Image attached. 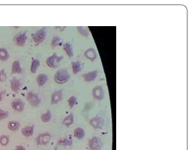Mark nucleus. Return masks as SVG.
<instances>
[{
	"label": "nucleus",
	"instance_id": "nucleus-1",
	"mask_svg": "<svg viewBox=\"0 0 191 150\" xmlns=\"http://www.w3.org/2000/svg\"><path fill=\"white\" fill-rule=\"evenodd\" d=\"M70 79V73L66 68H60L55 74V82L57 84H65Z\"/></svg>",
	"mask_w": 191,
	"mask_h": 150
},
{
	"label": "nucleus",
	"instance_id": "nucleus-2",
	"mask_svg": "<svg viewBox=\"0 0 191 150\" xmlns=\"http://www.w3.org/2000/svg\"><path fill=\"white\" fill-rule=\"evenodd\" d=\"M26 100H27V102L31 105V107H34V108H38L40 104V99L39 95L31 91L28 92L26 94Z\"/></svg>",
	"mask_w": 191,
	"mask_h": 150
},
{
	"label": "nucleus",
	"instance_id": "nucleus-3",
	"mask_svg": "<svg viewBox=\"0 0 191 150\" xmlns=\"http://www.w3.org/2000/svg\"><path fill=\"white\" fill-rule=\"evenodd\" d=\"M63 60V56H58L57 54H54L53 55L49 56L47 59V64L51 68H59V63Z\"/></svg>",
	"mask_w": 191,
	"mask_h": 150
},
{
	"label": "nucleus",
	"instance_id": "nucleus-4",
	"mask_svg": "<svg viewBox=\"0 0 191 150\" xmlns=\"http://www.w3.org/2000/svg\"><path fill=\"white\" fill-rule=\"evenodd\" d=\"M46 30L44 29V28H42V29H39L36 32H35V33H32L31 35V38H32V42H35V44H40L42 43L44 38H46Z\"/></svg>",
	"mask_w": 191,
	"mask_h": 150
},
{
	"label": "nucleus",
	"instance_id": "nucleus-5",
	"mask_svg": "<svg viewBox=\"0 0 191 150\" xmlns=\"http://www.w3.org/2000/svg\"><path fill=\"white\" fill-rule=\"evenodd\" d=\"M88 145H89V148L91 150H100L102 148V141L99 138V137H92V138L89 139V142H88Z\"/></svg>",
	"mask_w": 191,
	"mask_h": 150
},
{
	"label": "nucleus",
	"instance_id": "nucleus-6",
	"mask_svg": "<svg viewBox=\"0 0 191 150\" xmlns=\"http://www.w3.org/2000/svg\"><path fill=\"white\" fill-rule=\"evenodd\" d=\"M51 139H52V135L49 132L40 133V134L36 137V143L39 145H46L50 142Z\"/></svg>",
	"mask_w": 191,
	"mask_h": 150
},
{
	"label": "nucleus",
	"instance_id": "nucleus-7",
	"mask_svg": "<svg viewBox=\"0 0 191 150\" xmlns=\"http://www.w3.org/2000/svg\"><path fill=\"white\" fill-rule=\"evenodd\" d=\"M26 38H27V36H26V31H22V32H20V33H17L15 36H14V43L16 44V46H24V43H26Z\"/></svg>",
	"mask_w": 191,
	"mask_h": 150
},
{
	"label": "nucleus",
	"instance_id": "nucleus-8",
	"mask_svg": "<svg viewBox=\"0 0 191 150\" xmlns=\"http://www.w3.org/2000/svg\"><path fill=\"white\" fill-rule=\"evenodd\" d=\"M89 123H90V125H91V126H92L93 128H95V129H100V128H102V127H103L104 121H103L102 118H101V117L96 116V117H93V118H91L90 121H89Z\"/></svg>",
	"mask_w": 191,
	"mask_h": 150
},
{
	"label": "nucleus",
	"instance_id": "nucleus-9",
	"mask_svg": "<svg viewBox=\"0 0 191 150\" xmlns=\"http://www.w3.org/2000/svg\"><path fill=\"white\" fill-rule=\"evenodd\" d=\"M92 96L93 98L97 101H101L103 99V96H104V93H103V89L101 86H96L93 88L92 90Z\"/></svg>",
	"mask_w": 191,
	"mask_h": 150
},
{
	"label": "nucleus",
	"instance_id": "nucleus-10",
	"mask_svg": "<svg viewBox=\"0 0 191 150\" xmlns=\"http://www.w3.org/2000/svg\"><path fill=\"white\" fill-rule=\"evenodd\" d=\"M11 107L16 112H22L24 109V102L20 99H15L11 102Z\"/></svg>",
	"mask_w": 191,
	"mask_h": 150
},
{
	"label": "nucleus",
	"instance_id": "nucleus-11",
	"mask_svg": "<svg viewBox=\"0 0 191 150\" xmlns=\"http://www.w3.org/2000/svg\"><path fill=\"white\" fill-rule=\"evenodd\" d=\"M62 97H63V91L62 90H58V91L53 92V94L51 96V103L53 105L58 104L60 101L62 100Z\"/></svg>",
	"mask_w": 191,
	"mask_h": 150
},
{
	"label": "nucleus",
	"instance_id": "nucleus-12",
	"mask_svg": "<svg viewBox=\"0 0 191 150\" xmlns=\"http://www.w3.org/2000/svg\"><path fill=\"white\" fill-rule=\"evenodd\" d=\"M84 56L86 59H88L89 60H91V62H94V60H96V58H97V55H96V51H95L94 48L90 47L84 52Z\"/></svg>",
	"mask_w": 191,
	"mask_h": 150
},
{
	"label": "nucleus",
	"instance_id": "nucleus-13",
	"mask_svg": "<svg viewBox=\"0 0 191 150\" xmlns=\"http://www.w3.org/2000/svg\"><path fill=\"white\" fill-rule=\"evenodd\" d=\"M97 74H98V71L88 72V73H86V74L83 75V79L86 81V82H93V81L96 79Z\"/></svg>",
	"mask_w": 191,
	"mask_h": 150
},
{
	"label": "nucleus",
	"instance_id": "nucleus-14",
	"mask_svg": "<svg viewBox=\"0 0 191 150\" xmlns=\"http://www.w3.org/2000/svg\"><path fill=\"white\" fill-rule=\"evenodd\" d=\"M35 132V127L32 126V125H30V126H26L21 129V134L24 136V137H30L32 136Z\"/></svg>",
	"mask_w": 191,
	"mask_h": 150
},
{
	"label": "nucleus",
	"instance_id": "nucleus-15",
	"mask_svg": "<svg viewBox=\"0 0 191 150\" xmlns=\"http://www.w3.org/2000/svg\"><path fill=\"white\" fill-rule=\"evenodd\" d=\"M20 86H21V84H20V81L18 79L14 78L10 81V87L14 93H18V91L20 90Z\"/></svg>",
	"mask_w": 191,
	"mask_h": 150
},
{
	"label": "nucleus",
	"instance_id": "nucleus-16",
	"mask_svg": "<svg viewBox=\"0 0 191 150\" xmlns=\"http://www.w3.org/2000/svg\"><path fill=\"white\" fill-rule=\"evenodd\" d=\"M22 68L21 66H20L19 60H14L12 63V67H11V73L12 74H21Z\"/></svg>",
	"mask_w": 191,
	"mask_h": 150
},
{
	"label": "nucleus",
	"instance_id": "nucleus-17",
	"mask_svg": "<svg viewBox=\"0 0 191 150\" xmlns=\"http://www.w3.org/2000/svg\"><path fill=\"white\" fill-rule=\"evenodd\" d=\"M47 81H48V76L46 74H40L36 77V83H38L40 87L44 86V85L47 83Z\"/></svg>",
	"mask_w": 191,
	"mask_h": 150
},
{
	"label": "nucleus",
	"instance_id": "nucleus-18",
	"mask_svg": "<svg viewBox=\"0 0 191 150\" xmlns=\"http://www.w3.org/2000/svg\"><path fill=\"white\" fill-rule=\"evenodd\" d=\"M7 127L9 129L10 131H17L18 129L20 128V124L18 122H16V121H9L7 124Z\"/></svg>",
	"mask_w": 191,
	"mask_h": 150
},
{
	"label": "nucleus",
	"instance_id": "nucleus-19",
	"mask_svg": "<svg viewBox=\"0 0 191 150\" xmlns=\"http://www.w3.org/2000/svg\"><path fill=\"white\" fill-rule=\"evenodd\" d=\"M40 60L38 59H32L31 60V64H30V72L32 73V74H35V73L38 72V68L40 67Z\"/></svg>",
	"mask_w": 191,
	"mask_h": 150
},
{
	"label": "nucleus",
	"instance_id": "nucleus-20",
	"mask_svg": "<svg viewBox=\"0 0 191 150\" xmlns=\"http://www.w3.org/2000/svg\"><path fill=\"white\" fill-rule=\"evenodd\" d=\"M73 123H74V115L73 114H69L68 116L65 117V119L63 120V124L67 127H70Z\"/></svg>",
	"mask_w": 191,
	"mask_h": 150
},
{
	"label": "nucleus",
	"instance_id": "nucleus-21",
	"mask_svg": "<svg viewBox=\"0 0 191 150\" xmlns=\"http://www.w3.org/2000/svg\"><path fill=\"white\" fill-rule=\"evenodd\" d=\"M74 136L76 137L77 139H82L83 137L85 136V131H84V129H83V128H81V127L76 128L75 130H74Z\"/></svg>",
	"mask_w": 191,
	"mask_h": 150
},
{
	"label": "nucleus",
	"instance_id": "nucleus-22",
	"mask_svg": "<svg viewBox=\"0 0 191 150\" xmlns=\"http://www.w3.org/2000/svg\"><path fill=\"white\" fill-rule=\"evenodd\" d=\"M64 51L67 54V55L69 58H73V55H74V52H73V48H72V46L70 43H64Z\"/></svg>",
	"mask_w": 191,
	"mask_h": 150
},
{
	"label": "nucleus",
	"instance_id": "nucleus-23",
	"mask_svg": "<svg viewBox=\"0 0 191 150\" xmlns=\"http://www.w3.org/2000/svg\"><path fill=\"white\" fill-rule=\"evenodd\" d=\"M72 71L74 74H78V73L81 71V68H82V64L80 62H72Z\"/></svg>",
	"mask_w": 191,
	"mask_h": 150
},
{
	"label": "nucleus",
	"instance_id": "nucleus-24",
	"mask_svg": "<svg viewBox=\"0 0 191 150\" xmlns=\"http://www.w3.org/2000/svg\"><path fill=\"white\" fill-rule=\"evenodd\" d=\"M8 59H9V54H8L7 50L4 47H1L0 48V60L4 62V60H7Z\"/></svg>",
	"mask_w": 191,
	"mask_h": 150
},
{
	"label": "nucleus",
	"instance_id": "nucleus-25",
	"mask_svg": "<svg viewBox=\"0 0 191 150\" xmlns=\"http://www.w3.org/2000/svg\"><path fill=\"white\" fill-rule=\"evenodd\" d=\"M40 119H42L43 122H49V121H51L52 119V113L50 110H48L46 113H43L42 115H40Z\"/></svg>",
	"mask_w": 191,
	"mask_h": 150
},
{
	"label": "nucleus",
	"instance_id": "nucleus-26",
	"mask_svg": "<svg viewBox=\"0 0 191 150\" xmlns=\"http://www.w3.org/2000/svg\"><path fill=\"white\" fill-rule=\"evenodd\" d=\"M77 30H78V32L83 36H89V30L87 27L85 26H78L77 27Z\"/></svg>",
	"mask_w": 191,
	"mask_h": 150
},
{
	"label": "nucleus",
	"instance_id": "nucleus-27",
	"mask_svg": "<svg viewBox=\"0 0 191 150\" xmlns=\"http://www.w3.org/2000/svg\"><path fill=\"white\" fill-rule=\"evenodd\" d=\"M58 145H63V146H70L72 145V140L67 138H62L58 141Z\"/></svg>",
	"mask_w": 191,
	"mask_h": 150
},
{
	"label": "nucleus",
	"instance_id": "nucleus-28",
	"mask_svg": "<svg viewBox=\"0 0 191 150\" xmlns=\"http://www.w3.org/2000/svg\"><path fill=\"white\" fill-rule=\"evenodd\" d=\"M9 143V137L7 135H1L0 136V144L2 145V146H6Z\"/></svg>",
	"mask_w": 191,
	"mask_h": 150
},
{
	"label": "nucleus",
	"instance_id": "nucleus-29",
	"mask_svg": "<svg viewBox=\"0 0 191 150\" xmlns=\"http://www.w3.org/2000/svg\"><path fill=\"white\" fill-rule=\"evenodd\" d=\"M68 104H69V107H70L71 109L75 106V105L77 104V98L75 96H71L70 98L68 99Z\"/></svg>",
	"mask_w": 191,
	"mask_h": 150
},
{
	"label": "nucleus",
	"instance_id": "nucleus-30",
	"mask_svg": "<svg viewBox=\"0 0 191 150\" xmlns=\"http://www.w3.org/2000/svg\"><path fill=\"white\" fill-rule=\"evenodd\" d=\"M8 115H9V113L6 110H3V109H0V121H2L4 119H6Z\"/></svg>",
	"mask_w": 191,
	"mask_h": 150
},
{
	"label": "nucleus",
	"instance_id": "nucleus-31",
	"mask_svg": "<svg viewBox=\"0 0 191 150\" xmlns=\"http://www.w3.org/2000/svg\"><path fill=\"white\" fill-rule=\"evenodd\" d=\"M60 38L59 36H54V38H53V39H52V42H51V44H52V46L53 47H55V46H58L59 44H60Z\"/></svg>",
	"mask_w": 191,
	"mask_h": 150
},
{
	"label": "nucleus",
	"instance_id": "nucleus-32",
	"mask_svg": "<svg viewBox=\"0 0 191 150\" xmlns=\"http://www.w3.org/2000/svg\"><path fill=\"white\" fill-rule=\"evenodd\" d=\"M7 79V76L5 74V71L2 70L0 71V82H4V81H6Z\"/></svg>",
	"mask_w": 191,
	"mask_h": 150
},
{
	"label": "nucleus",
	"instance_id": "nucleus-33",
	"mask_svg": "<svg viewBox=\"0 0 191 150\" xmlns=\"http://www.w3.org/2000/svg\"><path fill=\"white\" fill-rule=\"evenodd\" d=\"M13 150H26V149L24 148L23 146H21V145H18V146H16Z\"/></svg>",
	"mask_w": 191,
	"mask_h": 150
},
{
	"label": "nucleus",
	"instance_id": "nucleus-34",
	"mask_svg": "<svg viewBox=\"0 0 191 150\" xmlns=\"http://www.w3.org/2000/svg\"><path fill=\"white\" fill-rule=\"evenodd\" d=\"M5 93H6V91H2V92H0V101H2V99H3L4 95H5Z\"/></svg>",
	"mask_w": 191,
	"mask_h": 150
}]
</instances>
